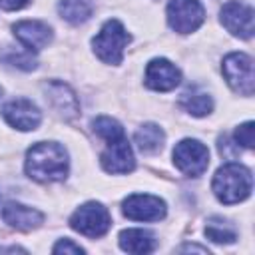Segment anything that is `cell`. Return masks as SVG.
Returning <instances> with one entry per match:
<instances>
[{
    "instance_id": "obj_1",
    "label": "cell",
    "mask_w": 255,
    "mask_h": 255,
    "mask_svg": "<svg viewBox=\"0 0 255 255\" xmlns=\"http://www.w3.org/2000/svg\"><path fill=\"white\" fill-rule=\"evenodd\" d=\"M26 173L42 183L62 181L68 173V153L56 141H38L26 153Z\"/></svg>"
},
{
    "instance_id": "obj_2",
    "label": "cell",
    "mask_w": 255,
    "mask_h": 255,
    "mask_svg": "<svg viewBox=\"0 0 255 255\" xmlns=\"http://www.w3.org/2000/svg\"><path fill=\"white\" fill-rule=\"evenodd\" d=\"M211 187H213V193L217 195V199L221 203L233 205V203H239V201L249 197L251 187H253V177L245 165L225 163L213 175Z\"/></svg>"
},
{
    "instance_id": "obj_3",
    "label": "cell",
    "mask_w": 255,
    "mask_h": 255,
    "mask_svg": "<svg viewBox=\"0 0 255 255\" xmlns=\"http://www.w3.org/2000/svg\"><path fill=\"white\" fill-rule=\"evenodd\" d=\"M129 42V34L126 32L120 20H108L98 36L92 40L96 56L106 64H120L124 58V48Z\"/></svg>"
},
{
    "instance_id": "obj_4",
    "label": "cell",
    "mask_w": 255,
    "mask_h": 255,
    "mask_svg": "<svg viewBox=\"0 0 255 255\" xmlns=\"http://www.w3.org/2000/svg\"><path fill=\"white\" fill-rule=\"evenodd\" d=\"M223 76L227 84L241 96H251L255 90L253 60L243 52H231L223 58Z\"/></svg>"
},
{
    "instance_id": "obj_5",
    "label": "cell",
    "mask_w": 255,
    "mask_h": 255,
    "mask_svg": "<svg viewBox=\"0 0 255 255\" xmlns=\"http://www.w3.org/2000/svg\"><path fill=\"white\" fill-rule=\"evenodd\" d=\"M70 225L86 237H102L110 229L112 217L102 203L88 201L74 211V215L70 217Z\"/></svg>"
},
{
    "instance_id": "obj_6",
    "label": "cell",
    "mask_w": 255,
    "mask_h": 255,
    "mask_svg": "<svg viewBox=\"0 0 255 255\" xmlns=\"http://www.w3.org/2000/svg\"><path fill=\"white\" fill-rule=\"evenodd\" d=\"M205 20V10L199 0H169L167 24L179 34L195 32Z\"/></svg>"
},
{
    "instance_id": "obj_7",
    "label": "cell",
    "mask_w": 255,
    "mask_h": 255,
    "mask_svg": "<svg viewBox=\"0 0 255 255\" xmlns=\"http://www.w3.org/2000/svg\"><path fill=\"white\" fill-rule=\"evenodd\" d=\"M173 163L185 175L197 177L209 165V149L197 139H181L173 147Z\"/></svg>"
},
{
    "instance_id": "obj_8",
    "label": "cell",
    "mask_w": 255,
    "mask_h": 255,
    "mask_svg": "<svg viewBox=\"0 0 255 255\" xmlns=\"http://www.w3.org/2000/svg\"><path fill=\"white\" fill-rule=\"evenodd\" d=\"M221 24L239 38L249 40L253 36V8L239 2V0H229L221 8Z\"/></svg>"
},
{
    "instance_id": "obj_9",
    "label": "cell",
    "mask_w": 255,
    "mask_h": 255,
    "mask_svg": "<svg viewBox=\"0 0 255 255\" xmlns=\"http://www.w3.org/2000/svg\"><path fill=\"white\" fill-rule=\"evenodd\" d=\"M124 215L133 221H159L165 217V203L147 193H133L124 201Z\"/></svg>"
},
{
    "instance_id": "obj_10",
    "label": "cell",
    "mask_w": 255,
    "mask_h": 255,
    "mask_svg": "<svg viewBox=\"0 0 255 255\" xmlns=\"http://www.w3.org/2000/svg\"><path fill=\"white\" fill-rule=\"evenodd\" d=\"M2 116L4 120L20 129V131H30V129H36L42 116H40V110L30 102V100H24V98H18V100H12L8 102L4 108H2Z\"/></svg>"
},
{
    "instance_id": "obj_11",
    "label": "cell",
    "mask_w": 255,
    "mask_h": 255,
    "mask_svg": "<svg viewBox=\"0 0 255 255\" xmlns=\"http://www.w3.org/2000/svg\"><path fill=\"white\" fill-rule=\"evenodd\" d=\"M44 94H46V100L50 102V106L60 116H64L66 120H74V118L80 116L78 98H76V94L72 92V88L68 84L58 82V80L46 82L44 84Z\"/></svg>"
},
{
    "instance_id": "obj_12",
    "label": "cell",
    "mask_w": 255,
    "mask_h": 255,
    "mask_svg": "<svg viewBox=\"0 0 255 255\" xmlns=\"http://www.w3.org/2000/svg\"><path fill=\"white\" fill-rule=\"evenodd\" d=\"M181 82L179 70L165 58H155L145 68V86L155 92H169Z\"/></svg>"
},
{
    "instance_id": "obj_13",
    "label": "cell",
    "mask_w": 255,
    "mask_h": 255,
    "mask_svg": "<svg viewBox=\"0 0 255 255\" xmlns=\"http://www.w3.org/2000/svg\"><path fill=\"white\" fill-rule=\"evenodd\" d=\"M14 36L30 52H38L52 42V28L40 20H20L14 24Z\"/></svg>"
},
{
    "instance_id": "obj_14",
    "label": "cell",
    "mask_w": 255,
    "mask_h": 255,
    "mask_svg": "<svg viewBox=\"0 0 255 255\" xmlns=\"http://www.w3.org/2000/svg\"><path fill=\"white\" fill-rule=\"evenodd\" d=\"M102 165L108 173H128L135 167L133 151L126 137L108 143L106 151L102 153Z\"/></svg>"
},
{
    "instance_id": "obj_15",
    "label": "cell",
    "mask_w": 255,
    "mask_h": 255,
    "mask_svg": "<svg viewBox=\"0 0 255 255\" xmlns=\"http://www.w3.org/2000/svg\"><path fill=\"white\" fill-rule=\"evenodd\" d=\"M2 219L20 231H30V229H36L44 221V215L34 207H28V205H22L16 201H8L2 209Z\"/></svg>"
},
{
    "instance_id": "obj_16",
    "label": "cell",
    "mask_w": 255,
    "mask_h": 255,
    "mask_svg": "<svg viewBox=\"0 0 255 255\" xmlns=\"http://www.w3.org/2000/svg\"><path fill=\"white\" fill-rule=\"evenodd\" d=\"M120 247L128 253H149L155 247L151 233L143 229H124L120 233Z\"/></svg>"
},
{
    "instance_id": "obj_17",
    "label": "cell",
    "mask_w": 255,
    "mask_h": 255,
    "mask_svg": "<svg viewBox=\"0 0 255 255\" xmlns=\"http://www.w3.org/2000/svg\"><path fill=\"white\" fill-rule=\"evenodd\" d=\"M179 106L189 112L191 116H207L211 110H213V100L207 92H201V90H195V88H189L181 94L179 98Z\"/></svg>"
},
{
    "instance_id": "obj_18",
    "label": "cell",
    "mask_w": 255,
    "mask_h": 255,
    "mask_svg": "<svg viewBox=\"0 0 255 255\" xmlns=\"http://www.w3.org/2000/svg\"><path fill=\"white\" fill-rule=\"evenodd\" d=\"M163 139H165V133H163V129H161L159 126H155V124H143V126L135 131V135H133L135 145H137L141 151H145V153H155V151H159V149L163 147Z\"/></svg>"
},
{
    "instance_id": "obj_19",
    "label": "cell",
    "mask_w": 255,
    "mask_h": 255,
    "mask_svg": "<svg viewBox=\"0 0 255 255\" xmlns=\"http://www.w3.org/2000/svg\"><path fill=\"white\" fill-rule=\"evenodd\" d=\"M94 4L92 0H60L58 12L70 24H82L92 16Z\"/></svg>"
},
{
    "instance_id": "obj_20",
    "label": "cell",
    "mask_w": 255,
    "mask_h": 255,
    "mask_svg": "<svg viewBox=\"0 0 255 255\" xmlns=\"http://www.w3.org/2000/svg\"><path fill=\"white\" fill-rule=\"evenodd\" d=\"M205 235L215 243H233L237 239L235 227L223 217H211L205 225Z\"/></svg>"
},
{
    "instance_id": "obj_21",
    "label": "cell",
    "mask_w": 255,
    "mask_h": 255,
    "mask_svg": "<svg viewBox=\"0 0 255 255\" xmlns=\"http://www.w3.org/2000/svg\"><path fill=\"white\" fill-rule=\"evenodd\" d=\"M92 128H94V131H96L102 139H106L108 143L126 137V135H124V128H122L116 120H112V118H108V116L96 118V120L92 122Z\"/></svg>"
},
{
    "instance_id": "obj_22",
    "label": "cell",
    "mask_w": 255,
    "mask_h": 255,
    "mask_svg": "<svg viewBox=\"0 0 255 255\" xmlns=\"http://www.w3.org/2000/svg\"><path fill=\"white\" fill-rule=\"evenodd\" d=\"M4 62L6 64H12V66H16V68H20V70H34L36 68V60L32 58V54H30V50L28 52H10L8 56H4Z\"/></svg>"
},
{
    "instance_id": "obj_23",
    "label": "cell",
    "mask_w": 255,
    "mask_h": 255,
    "mask_svg": "<svg viewBox=\"0 0 255 255\" xmlns=\"http://www.w3.org/2000/svg\"><path fill=\"white\" fill-rule=\"evenodd\" d=\"M235 141H237V145H243L247 149L253 147V141H255V137H253V122H245L235 129Z\"/></svg>"
},
{
    "instance_id": "obj_24",
    "label": "cell",
    "mask_w": 255,
    "mask_h": 255,
    "mask_svg": "<svg viewBox=\"0 0 255 255\" xmlns=\"http://www.w3.org/2000/svg\"><path fill=\"white\" fill-rule=\"evenodd\" d=\"M52 251H54V253H84V249H82L80 245H76L72 239H60V241L54 245Z\"/></svg>"
},
{
    "instance_id": "obj_25",
    "label": "cell",
    "mask_w": 255,
    "mask_h": 255,
    "mask_svg": "<svg viewBox=\"0 0 255 255\" xmlns=\"http://www.w3.org/2000/svg\"><path fill=\"white\" fill-rule=\"evenodd\" d=\"M28 4V0H0V8L4 10H20Z\"/></svg>"
},
{
    "instance_id": "obj_26",
    "label": "cell",
    "mask_w": 255,
    "mask_h": 255,
    "mask_svg": "<svg viewBox=\"0 0 255 255\" xmlns=\"http://www.w3.org/2000/svg\"><path fill=\"white\" fill-rule=\"evenodd\" d=\"M179 251H199V253H207L205 247H199V245H183Z\"/></svg>"
},
{
    "instance_id": "obj_27",
    "label": "cell",
    "mask_w": 255,
    "mask_h": 255,
    "mask_svg": "<svg viewBox=\"0 0 255 255\" xmlns=\"http://www.w3.org/2000/svg\"><path fill=\"white\" fill-rule=\"evenodd\" d=\"M0 92H2V90H0Z\"/></svg>"
}]
</instances>
